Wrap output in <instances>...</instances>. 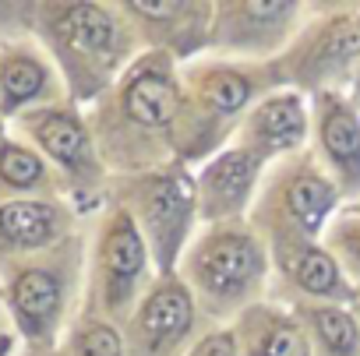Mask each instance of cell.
Segmentation results:
<instances>
[{
  "instance_id": "4316f807",
  "label": "cell",
  "mask_w": 360,
  "mask_h": 356,
  "mask_svg": "<svg viewBox=\"0 0 360 356\" xmlns=\"http://www.w3.org/2000/svg\"><path fill=\"white\" fill-rule=\"evenodd\" d=\"M15 328H11V317H8V307H4V296H0V342L11 338Z\"/></svg>"
},
{
  "instance_id": "8992f818",
  "label": "cell",
  "mask_w": 360,
  "mask_h": 356,
  "mask_svg": "<svg viewBox=\"0 0 360 356\" xmlns=\"http://www.w3.org/2000/svg\"><path fill=\"white\" fill-rule=\"evenodd\" d=\"M159 279L152 251L134 223V216L106 202L92 240H89V261H85V307L82 314L103 317L117 328L131 321L152 282Z\"/></svg>"
},
{
  "instance_id": "f546056e",
  "label": "cell",
  "mask_w": 360,
  "mask_h": 356,
  "mask_svg": "<svg viewBox=\"0 0 360 356\" xmlns=\"http://www.w3.org/2000/svg\"><path fill=\"white\" fill-rule=\"evenodd\" d=\"M11 134V124L4 120V113H0V145H4V138Z\"/></svg>"
},
{
  "instance_id": "d4e9b609",
  "label": "cell",
  "mask_w": 360,
  "mask_h": 356,
  "mask_svg": "<svg viewBox=\"0 0 360 356\" xmlns=\"http://www.w3.org/2000/svg\"><path fill=\"white\" fill-rule=\"evenodd\" d=\"M36 0H0V43L32 36Z\"/></svg>"
},
{
  "instance_id": "ac0fdd59",
  "label": "cell",
  "mask_w": 360,
  "mask_h": 356,
  "mask_svg": "<svg viewBox=\"0 0 360 356\" xmlns=\"http://www.w3.org/2000/svg\"><path fill=\"white\" fill-rule=\"evenodd\" d=\"M311 131L314 155L335 180L342 198H360V110L342 92H314Z\"/></svg>"
},
{
  "instance_id": "4dcf8cb0",
  "label": "cell",
  "mask_w": 360,
  "mask_h": 356,
  "mask_svg": "<svg viewBox=\"0 0 360 356\" xmlns=\"http://www.w3.org/2000/svg\"><path fill=\"white\" fill-rule=\"evenodd\" d=\"M356 300H360V293H356ZM356 317H360V310H356Z\"/></svg>"
},
{
  "instance_id": "7a4b0ae2",
  "label": "cell",
  "mask_w": 360,
  "mask_h": 356,
  "mask_svg": "<svg viewBox=\"0 0 360 356\" xmlns=\"http://www.w3.org/2000/svg\"><path fill=\"white\" fill-rule=\"evenodd\" d=\"M32 36L53 57L71 103L89 110L145 53L120 4L36 0Z\"/></svg>"
},
{
  "instance_id": "7c38bea8",
  "label": "cell",
  "mask_w": 360,
  "mask_h": 356,
  "mask_svg": "<svg viewBox=\"0 0 360 356\" xmlns=\"http://www.w3.org/2000/svg\"><path fill=\"white\" fill-rule=\"evenodd\" d=\"M198 314L202 310L184 279L176 272L159 275L138 303V310L131 314V321L120 328L127 356H184L202 338L195 335Z\"/></svg>"
},
{
  "instance_id": "2e32d148",
  "label": "cell",
  "mask_w": 360,
  "mask_h": 356,
  "mask_svg": "<svg viewBox=\"0 0 360 356\" xmlns=\"http://www.w3.org/2000/svg\"><path fill=\"white\" fill-rule=\"evenodd\" d=\"M311 134V99L297 88H272L262 95L237 127V141L244 152L262 159L265 166L304 152Z\"/></svg>"
},
{
  "instance_id": "83f0119b",
  "label": "cell",
  "mask_w": 360,
  "mask_h": 356,
  "mask_svg": "<svg viewBox=\"0 0 360 356\" xmlns=\"http://www.w3.org/2000/svg\"><path fill=\"white\" fill-rule=\"evenodd\" d=\"M15 356H64L60 352V345L57 349H36V345H18V352Z\"/></svg>"
},
{
  "instance_id": "f1b7e54d",
  "label": "cell",
  "mask_w": 360,
  "mask_h": 356,
  "mask_svg": "<svg viewBox=\"0 0 360 356\" xmlns=\"http://www.w3.org/2000/svg\"><path fill=\"white\" fill-rule=\"evenodd\" d=\"M18 345H22V342H18V335L4 338V342H0V356H15V352H18Z\"/></svg>"
},
{
  "instance_id": "d6986e66",
  "label": "cell",
  "mask_w": 360,
  "mask_h": 356,
  "mask_svg": "<svg viewBox=\"0 0 360 356\" xmlns=\"http://www.w3.org/2000/svg\"><path fill=\"white\" fill-rule=\"evenodd\" d=\"M276 272L293 286L297 300H314V303H356V286L342 272L339 258L321 244V240H279L269 244Z\"/></svg>"
},
{
  "instance_id": "5b68a950",
  "label": "cell",
  "mask_w": 360,
  "mask_h": 356,
  "mask_svg": "<svg viewBox=\"0 0 360 356\" xmlns=\"http://www.w3.org/2000/svg\"><path fill=\"white\" fill-rule=\"evenodd\" d=\"M184 113L176 120V162H205L223 152L226 138L237 134L248 110L269 95L276 78L269 64H244L226 57H198L184 64ZM279 81V78H276Z\"/></svg>"
},
{
  "instance_id": "ba28073f",
  "label": "cell",
  "mask_w": 360,
  "mask_h": 356,
  "mask_svg": "<svg viewBox=\"0 0 360 356\" xmlns=\"http://www.w3.org/2000/svg\"><path fill=\"white\" fill-rule=\"evenodd\" d=\"M342 209V191L325 173L314 152H297L290 159L272 162L258 202L251 209V226L265 237V244L279 240H321L328 223Z\"/></svg>"
},
{
  "instance_id": "3957f363",
  "label": "cell",
  "mask_w": 360,
  "mask_h": 356,
  "mask_svg": "<svg viewBox=\"0 0 360 356\" xmlns=\"http://www.w3.org/2000/svg\"><path fill=\"white\" fill-rule=\"evenodd\" d=\"M85 261L89 244L75 233L60 247L25 258L0 275V296L22 345L57 349L64 342L85 307Z\"/></svg>"
},
{
  "instance_id": "e0dca14e",
  "label": "cell",
  "mask_w": 360,
  "mask_h": 356,
  "mask_svg": "<svg viewBox=\"0 0 360 356\" xmlns=\"http://www.w3.org/2000/svg\"><path fill=\"white\" fill-rule=\"evenodd\" d=\"M64 99H71L68 85L36 36L0 43V113L8 124H15L29 110L53 106Z\"/></svg>"
},
{
  "instance_id": "484cf974",
  "label": "cell",
  "mask_w": 360,
  "mask_h": 356,
  "mask_svg": "<svg viewBox=\"0 0 360 356\" xmlns=\"http://www.w3.org/2000/svg\"><path fill=\"white\" fill-rule=\"evenodd\" d=\"M184 356H240L237 331H233L230 324H216V328L202 331V338H198Z\"/></svg>"
},
{
  "instance_id": "603a6c76",
  "label": "cell",
  "mask_w": 360,
  "mask_h": 356,
  "mask_svg": "<svg viewBox=\"0 0 360 356\" xmlns=\"http://www.w3.org/2000/svg\"><path fill=\"white\" fill-rule=\"evenodd\" d=\"M60 352L64 356H127V345L117 324L92 314H78V321L68 328L60 342Z\"/></svg>"
},
{
  "instance_id": "4fadbf2b",
  "label": "cell",
  "mask_w": 360,
  "mask_h": 356,
  "mask_svg": "<svg viewBox=\"0 0 360 356\" xmlns=\"http://www.w3.org/2000/svg\"><path fill=\"white\" fill-rule=\"evenodd\" d=\"M124 15L134 25L145 53H166L176 64L198 60L212 39L216 4L205 0H124Z\"/></svg>"
},
{
  "instance_id": "52a82bcc",
  "label": "cell",
  "mask_w": 360,
  "mask_h": 356,
  "mask_svg": "<svg viewBox=\"0 0 360 356\" xmlns=\"http://www.w3.org/2000/svg\"><path fill=\"white\" fill-rule=\"evenodd\" d=\"M110 202L124 205L134 216L152 251L155 272L173 275L180 268L184 251L191 247L195 233L202 230L195 176L180 162H169L162 169L138 173V176H113Z\"/></svg>"
},
{
  "instance_id": "ffe728a7",
  "label": "cell",
  "mask_w": 360,
  "mask_h": 356,
  "mask_svg": "<svg viewBox=\"0 0 360 356\" xmlns=\"http://www.w3.org/2000/svg\"><path fill=\"white\" fill-rule=\"evenodd\" d=\"M240 356H314L307 331L290 303H255L233 324Z\"/></svg>"
},
{
  "instance_id": "9c48e42d",
  "label": "cell",
  "mask_w": 360,
  "mask_h": 356,
  "mask_svg": "<svg viewBox=\"0 0 360 356\" xmlns=\"http://www.w3.org/2000/svg\"><path fill=\"white\" fill-rule=\"evenodd\" d=\"M11 131L18 138H25L29 145H36L43 152V159L57 169L60 184L68 191V202L75 205L78 216L96 212L99 205L110 202L113 176L99 155L89 117L78 103L64 99L53 106L29 110L11 124Z\"/></svg>"
},
{
  "instance_id": "5bb4252c",
  "label": "cell",
  "mask_w": 360,
  "mask_h": 356,
  "mask_svg": "<svg viewBox=\"0 0 360 356\" xmlns=\"http://www.w3.org/2000/svg\"><path fill=\"white\" fill-rule=\"evenodd\" d=\"M78 219L82 216L64 198H0V275L71 240Z\"/></svg>"
},
{
  "instance_id": "cb8c5ba5",
  "label": "cell",
  "mask_w": 360,
  "mask_h": 356,
  "mask_svg": "<svg viewBox=\"0 0 360 356\" xmlns=\"http://www.w3.org/2000/svg\"><path fill=\"white\" fill-rule=\"evenodd\" d=\"M321 244L339 258V265H342V272H346L349 279H360V205L342 209V212L328 223Z\"/></svg>"
},
{
  "instance_id": "7402d4cb",
  "label": "cell",
  "mask_w": 360,
  "mask_h": 356,
  "mask_svg": "<svg viewBox=\"0 0 360 356\" xmlns=\"http://www.w3.org/2000/svg\"><path fill=\"white\" fill-rule=\"evenodd\" d=\"M290 307L297 310L314 356H360V317L346 303L293 300Z\"/></svg>"
},
{
  "instance_id": "44dd1931",
  "label": "cell",
  "mask_w": 360,
  "mask_h": 356,
  "mask_svg": "<svg viewBox=\"0 0 360 356\" xmlns=\"http://www.w3.org/2000/svg\"><path fill=\"white\" fill-rule=\"evenodd\" d=\"M0 198H64L57 169L43 159L36 145L18 138L15 131L0 145Z\"/></svg>"
},
{
  "instance_id": "6da1fadb",
  "label": "cell",
  "mask_w": 360,
  "mask_h": 356,
  "mask_svg": "<svg viewBox=\"0 0 360 356\" xmlns=\"http://www.w3.org/2000/svg\"><path fill=\"white\" fill-rule=\"evenodd\" d=\"M184 64L141 53L120 81L85 110L110 176H138L176 162V120L184 113Z\"/></svg>"
},
{
  "instance_id": "30bf717a",
  "label": "cell",
  "mask_w": 360,
  "mask_h": 356,
  "mask_svg": "<svg viewBox=\"0 0 360 356\" xmlns=\"http://www.w3.org/2000/svg\"><path fill=\"white\" fill-rule=\"evenodd\" d=\"M325 22L304 25L286 60L276 64V78H290L297 92H342L349 78L360 74V4L318 8ZM346 95V92H342Z\"/></svg>"
},
{
  "instance_id": "277c9868",
  "label": "cell",
  "mask_w": 360,
  "mask_h": 356,
  "mask_svg": "<svg viewBox=\"0 0 360 356\" xmlns=\"http://www.w3.org/2000/svg\"><path fill=\"white\" fill-rule=\"evenodd\" d=\"M269 244L251 223L202 226L180 258L176 275L191 289L202 314L233 324L248 307L262 303L269 286Z\"/></svg>"
},
{
  "instance_id": "9a60e30c",
  "label": "cell",
  "mask_w": 360,
  "mask_h": 356,
  "mask_svg": "<svg viewBox=\"0 0 360 356\" xmlns=\"http://www.w3.org/2000/svg\"><path fill=\"white\" fill-rule=\"evenodd\" d=\"M265 162L244 152L240 145H226L212 159L202 162L195 173V195H198V216L202 226L212 223H240L251 216L262 180H265Z\"/></svg>"
},
{
  "instance_id": "8fae6325",
  "label": "cell",
  "mask_w": 360,
  "mask_h": 356,
  "mask_svg": "<svg viewBox=\"0 0 360 356\" xmlns=\"http://www.w3.org/2000/svg\"><path fill=\"white\" fill-rule=\"evenodd\" d=\"M307 15L311 8L293 0H223L216 4L209 50L226 60L265 64L293 46L307 25Z\"/></svg>"
}]
</instances>
